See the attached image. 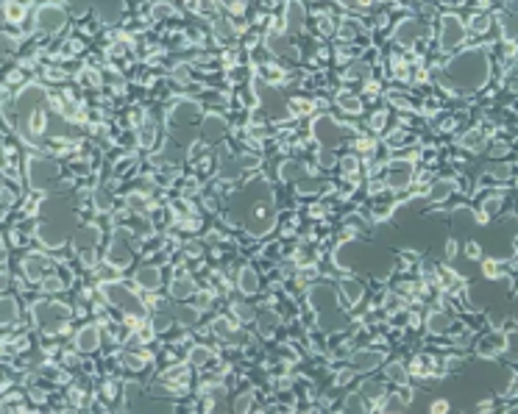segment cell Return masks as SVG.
<instances>
[{
  "label": "cell",
  "mask_w": 518,
  "mask_h": 414,
  "mask_svg": "<svg viewBox=\"0 0 518 414\" xmlns=\"http://www.w3.org/2000/svg\"><path fill=\"white\" fill-rule=\"evenodd\" d=\"M488 75H491V59H488V50L482 47L463 50L443 67V84L457 92L482 89L488 84Z\"/></svg>",
  "instance_id": "cell-1"
},
{
  "label": "cell",
  "mask_w": 518,
  "mask_h": 414,
  "mask_svg": "<svg viewBox=\"0 0 518 414\" xmlns=\"http://www.w3.org/2000/svg\"><path fill=\"white\" fill-rule=\"evenodd\" d=\"M73 317H75L73 309L64 306V303H59V300H39L34 306V323L39 325L42 334H50V337L67 334Z\"/></svg>",
  "instance_id": "cell-2"
},
{
  "label": "cell",
  "mask_w": 518,
  "mask_h": 414,
  "mask_svg": "<svg viewBox=\"0 0 518 414\" xmlns=\"http://www.w3.org/2000/svg\"><path fill=\"white\" fill-rule=\"evenodd\" d=\"M103 289V298L106 303H112L114 309H120L123 314H145V303L140 300L137 292H131L128 286L117 284V281H109V284H101Z\"/></svg>",
  "instance_id": "cell-3"
},
{
  "label": "cell",
  "mask_w": 518,
  "mask_h": 414,
  "mask_svg": "<svg viewBox=\"0 0 518 414\" xmlns=\"http://www.w3.org/2000/svg\"><path fill=\"white\" fill-rule=\"evenodd\" d=\"M466 39H468V25H463V20L454 17V14L443 17V22H441V36H438L441 50L457 53V50L466 45Z\"/></svg>",
  "instance_id": "cell-4"
},
{
  "label": "cell",
  "mask_w": 518,
  "mask_h": 414,
  "mask_svg": "<svg viewBox=\"0 0 518 414\" xmlns=\"http://www.w3.org/2000/svg\"><path fill=\"white\" fill-rule=\"evenodd\" d=\"M309 306H312L318 314L332 312V309L340 306V292H334V286H329V284H315V286L309 289Z\"/></svg>",
  "instance_id": "cell-5"
},
{
  "label": "cell",
  "mask_w": 518,
  "mask_h": 414,
  "mask_svg": "<svg viewBox=\"0 0 518 414\" xmlns=\"http://www.w3.org/2000/svg\"><path fill=\"white\" fill-rule=\"evenodd\" d=\"M413 184V162L410 159H393L387 164V187L390 190H407Z\"/></svg>",
  "instance_id": "cell-6"
},
{
  "label": "cell",
  "mask_w": 518,
  "mask_h": 414,
  "mask_svg": "<svg viewBox=\"0 0 518 414\" xmlns=\"http://www.w3.org/2000/svg\"><path fill=\"white\" fill-rule=\"evenodd\" d=\"M429 28L424 22H415V20H404L399 28H396V42L401 47H415L421 39H427Z\"/></svg>",
  "instance_id": "cell-7"
},
{
  "label": "cell",
  "mask_w": 518,
  "mask_h": 414,
  "mask_svg": "<svg viewBox=\"0 0 518 414\" xmlns=\"http://www.w3.org/2000/svg\"><path fill=\"white\" fill-rule=\"evenodd\" d=\"M56 270H53V264L45 259V256H36V253H31L28 259H22V275L28 278V281H45L47 275H53Z\"/></svg>",
  "instance_id": "cell-8"
},
{
  "label": "cell",
  "mask_w": 518,
  "mask_h": 414,
  "mask_svg": "<svg viewBox=\"0 0 518 414\" xmlns=\"http://www.w3.org/2000/svg\"><path fill=\"white\" fill-rule=\"evenodd\" d=\"M36 25H39V31H45V33L59 31V28L64 25V11H61L59 6H42V8L36 11Z\"/></svg>",
  "instance_id": "cell-9"
},
{
  "label": "cell",
  "mask_w": 518,
  "mask_h": 414,
  "mask_svg": "<svg viewBox=\"0 0 518 414\" xmlns=\"http://www.w3.org/2000/svg\"><path fill=\"white\" fill-rule=\"evenodd\" d=\"M195 292H198V284L193 281V275L176 273V278L170 281V298L173 300H193Z\"/></svg>",
  "instance_id": "cell-10"
},
{
  "label": "cell",
  "mask_w": 518,
  "mask_h": 414,
  "mask_svg": "<svg viewBox=\"0 0 518 414\" xmlns=\"http://www.w3.org/2000/svg\"><path fill=\"white\" fill-rule=\"evenodd\" d=\"M315 134H318V139H320L326 148H334V145L343 139V137H340V134H343V128H340V125H337L332 117H320V120L315 123Z\"/></svg>",
  "instance_id": "cell-11"
},
{
  "label": "cell",
  "mask_w": 518,
  "mask_h": 414,
  "mask_svg": "<svg viewBox=\"0 0 518 414\" xmlns=\"http://www.w3.org/2000/svg\"><path fill=\"white\" fill-rule=\"evenodd\" d=\"M101 348V328L98 325H84L75 334V351L78 353H95Z\"/></svg>",
  "instance_id": "cell-12"
},
{
  "label": "cell",
  "mask_w": 518,
  "mask_h": 414,
  "mask_svg": "<svg viewBox=\"0 0 518 414\" xmlns=\"http://www.w3.org/2000/svg\"><path fill=\"white\" fill-rule=\"evenodd\" d=\"M134 281H137L140 289H145V292H156V289L162 286V270L154 267V264L140 267V270L134 273Z\"/></svg>",
  "instance_id": "cell-13"
},
{
  "label": "cell",
  "mask_w": 518,
  "mask_h": 414,
  "mask_svg": "<svg viewBox=\"0 0 518 414\" xmlns=\"http://www.w3.org/2000/svg\"><path fill=\"white\" fill-rule=\"evenodd\" d=\"M427 328H429L432 337L449 334V331H452V314H449V312H441V309L429 312V314H427Z\"/></svg>",
  "instance_id": "cell-14"
},
{
  "label": "cell",
  "mask_w": 518,
  "mask_h": 414,
  "mask_svg": "<svg viewBox=\"0 0 518 414\" xmlns=\"http://www.w3.org/2000/svg\"><path fill=\"white\" fill-rule=\"evenodd\" d=\"M351 365H354V370L371 373V370H376V367L382 365V353L373 351V348H368V351H357V353L351 356Z\"/></svg>",
  "instance_id": "cell-15"
},
{
  "label": "cell",
  "mask_w": 518,
  "mask_h": 414,
  "mask_svg": "<svg viewBox=\"0 0 518 414\" xmlns=\"http://www.w3.org/2000/svg\"><path fill=\"white\" fill-rule=\"evenodd\" d=\"M340 295L346 298L348 306H357V303L362 300V295H365V286H362V281H357V278H343V281H340Z\"/></svg>",
  "instance_id": "cell-16"
},
{
  "label": "cell",
  "mask_w": 518,
  "mask_h": 414,
  "mask_svg": "<svg viewBox=\"0 0 518 414\" xmlns=\"http://www.w3.org/2000/svg\"><path fill=\"white\" fill-rule=\"evenodd\" d=\"M237 289H240L243 295L254 298V295L259 292V275H257V270H251V267H243V270H240V278H237Z\"/></svg>",
  "instance_id": "cell-17"
},
{
  "label": "cell",
  "mask_w": 518,
  "mask_h": 414,
  "mask_svg": "<svg viewBox=\"0 0 518 414\" xmlns=\"http://www.w3.org/2000/svg\"><path fill=\"white\" fill-rule=\"evenodd\" d=\"M106 261H112L117 270H123V267H128L131 264V250L123 245V242H114L112 247H109V256H106Z\"/></svg>",
  "instance_id": "cell-18"
},
{
  "label": "cell",
  "mask_w": 518,
  "mask_h": 414,
  "mask_svg": "<svg viewBox=\"0 0 518 414\" xmlns=\"http://www.w3.org/2000/svg\"><path fill=\"white\" fill-rule=\"evenodd\" d=\"M190 365H195V367H209V365H215V351L207 348V345L190 348Z\"/></svg>",
  "instance_id": "cell-19"
},
{
  "label": "cell",
  "mask_w": 518,
  "mask_h": 414,
  "mask_svg": "<svg viewBox=\"0 0 518 414\" xmlns=\"http://www.w3.org/2000/svg\"><path fill=\"white\" fill-rule=\"evenodd\" d=\"M385 378L393 381V384H399V387H404L410 381V370L401 362H390V365H385Z\"/></svg>",
  "instance_id": "cell-20"
},
{
  "label": "cell",
  "mask_w": 518,
  "mask_h": 414,
  "mask_svg": "<svg viewBox=\"0 0 518 414\" xmlns=\"http://www.w3.org/2000/svg\"><path fill=\"white\" fill-rule=\"evenodd\" d=\"M257 323H259V334H262V337H270V334L279 328L281 320H279V314H276L273 309H265V312H259L257 314Z\"/></svg>",
  "instance_id": "cell-21"
},
{
  "label": "cell",
  "mask_w": 518,
  "mask_h": 414,
  "mask_svg": "<svg viewBox=\"0 0 518 414\" xmlns=\"http://www.w3.org/2000/svg\"><path fill=\"white\" fill-rule=\"evenodd\" d=\"M304 6L298 3V0H290L287 3V28L290 31H301L304 28Z\"/></svg>",
  "instance_id": "cell-22"
},
{
  "label": "cell",
  "mask_w": 518,
  "mask_h": 414,
  "mask_svg": "<svg viewBox=\"0 0 518 414\" xmlns=\"http://www.w3.org/2000/svg\"><path fill=\"white\" fill-rule=\"evenodd\" d=\"M452 192H454V184H452L449 178H441V181H435V184L429 187V201H432V204H443Z\"/></svg>",
  "instance_id": "cell-23"
},
{
  "label": "cell",
  "mask_w": 518,
  "mask_h": 414,
  "mask_svg": "<svg viewBox=\"0 0 518 414\" xmlns=\"http://www.w3.org/2000/svg\"><path fill=\"white\" fill-rule=\"evenodd\" d=\"M226 134V123L221 117H207L204 123V139H221Z\"/></svg>",
  "instance_id": "cell-24"
},
{
  "label": "cell",
  "mask_w": 518,
  "mask_h": 414,
  "mask_svg": "<svg viewBox=\"0 0 518 414\" xmlns=\"http://www.w3.org/2000/svg\"><path fill=\"white\" fill-rule=\"evenodd\" d=\"M17 317H20V306H17V300L11 295H6L3 298V323L11 325V323H17Z\"/></svg>",
  "instance_id": "cell-25"
},
{
  "label": "cell",
  "mask_w": 518,
  "mask_h": 414,
  "mask_svg": "<svg viewBox=\"0 0 518 414\" xmlns=\"http://www.w3.org/2000/svg\"><path fill=\"white\" fill-rule=\"evenodd\" d=\"M123 365H126L131 373H140V370H145L148 356H145V353H126V356H123Z\"/></svg>",
  "instance_id": "cell-26"
},
{
  "label": "cell",
  "mask_w": 518,
  "mask_h": 414,
  "mask_svg": "<svg viewBox=\"0 0 518 414\" xmlns=\"http://www.w3.org/2000/svg\"><path fill=\"white\" fill-rule=\"evenodd\" d=\"M491 28V17L488 14H474L471 20H468V31L471 33H485Z\"/></svg>",
  "instance_id": "cell-27"
},
{
  "label": "cell",
  "mask_w": 518,
  "mask_h": 414,
  "mask_svg": "<svg viewBox=\"0 0 518 414\" xmlns=\"http://www.w3.org/2000/svg\"><path fill=\"white\" fill-rule=\"evenodd\" d=\"M482 145H485V134L482 131H468L463 137V148H468V151H480Z\"/></svg>",
  "instance_id": "cell-28"
},
{
  "label": "cell",
  "mask_w": 518,
  "mask_h": 414,
  "mask_svg": "<svg viewBox=\"0 0 518 414\" xmlns=\"http://www.w3.org/2000/svg\"><path fill=\"white\" fill-rule=\"evenodd\" d=\"M61 289H64V281H61L56 273H53V275H47V278L42 281V292H47V295H59Z\"/></svg>",
  "instance_id": "cell-29"
},
{
  "label": "cell",
  "mask_w": 518,
  "mask_h": 414,
  "mask_svg": "<svg viewBox=\"0 0 518 414\" xmlns=\"http://www.w3.org/2000/svg\"><path fill=\"white\" fill-rule=\"evenodd\" d=\"M502 204H505V198H502V195H491V198L485 201V206H482L485 217H494V214H499V211H502Z\"/></svg>",
  "instance_id": "cell-30"
},
{
  "label": "cell",
  "mask_w": 518,
  "mask_h": 414,
  "mask_svg": "<svg viewBox=\"0 0 518 414\" xmlns=\"http://www.w3.org/2000/svg\"><path fill=\"white\" fill-rule=\"evenodd\" d=\"M22 14H25V6H20V3H6V20H8V22H20Z\"/></svg>",
  "instance_id": "cell-31"
},
{
  "label": "cell",
  "mask_w": 518,
  "mask_h": 414,
  "mask_svg": "<svg viewBox=\"0 0 518 414\" xmlns=\"http://www.w3.org/2000/svg\"><path fill=\"white\" fill-rule=\"evenodd\" d=\"M337 100H340V106H343L346 112H351V114H354V112H360V106H362V103H360L357 98H351V95H340Z\"/></svg>",
  "instance_id": "cell-32"
},
{
  "label": "cell",
  "mask_w": 518,
  "mask_h": 414,
  "mask_svg": "<svg viewBox=\"0 0 518 414\" xmlns=\"http://www.w3.org/2000/svg\"><path fill=\"white\" fill-rule=\"evenodd\" d=\"M235 312H237V320H240V323H251V320L257 317V314H254V309H249L246 303H237V306H235Z\"/></svg>",
  "instance_id": "cell-33"
},
{
  "label": "cell",
  "mask_w": 518,
  "mask_h": 414,
  "mask_svg": "<svg viewBox=\"0 0 518 414\" xmlns=\"http://www.w3.org/2000/svg\"><path fill=\"white\" fill-rule=\"evenodd\" d=\"M251 406H254V395H251V392H246V395H240V398H237V406H235V409H237V412H249Z\"/></svg>",
  "instance_id": "cell-34"
},
{
  "label": "cell",
  "mask_w": 518,
  "mask_h": 414,
  "mask_svg": "<svg viewBox=\"0 0 518 414\" xmlns=\"http://www.w3.org/2000/svg\"><path fill=\"white\" fill-rule=\"evenodd\" d=\"M466 256L468 259H482V245L480 242H468L466 245Z\"/></svg>",
  "instance_id": "cell-35"
},
{
  "label": "cell",
  "mask_w": 518,
  "mask_h": 414,
  "mask_svg": "<svg viewBox=\"0 0 518 414\" xmlns=\"http://www.w3.org/2000/svg\"><path fill=\"white\" fill-rule=\"evenodd\" d=\"M482 267H485V278H499V264L494 259H488Z\"/></svg>",
  "instance_id": "cell-36"
},
{
  "label": "cell",
  "mask_w": 518,
  "mask_h": 414,
  "mask_svg": "<svg viewBox=\"0 0 518 414\" xmlns=\"http://www.w3.org/2000/svg\"><path fill=\"white\" fill-rule=\"evenodd\" d=\"M435 414H443V412H449V401H435L432 406H429Z\"/></svg>",
  "instance_id": "cell-37"
},
{
  "label": "cell",
  "mask_w": 518,
  "mask_h": 414,
  "mask_svg": "<svg viewBox=\"0 0 518 414\" xmlns=\"http://www.w3.org/2000/svg\"><path fill=\"white\" fill-rule=\"evenodd\" d=\"M343 6H348V8H365L371 0H340Z\"/></svg>",
  "instance_id": "cell-38"
},
{
  "label": "cell",
  "mask_w": 518,
  "mask_h": 414,
  "mask_svg": "<svg viewBox=\"0 0 518 414\" xmlns=\"http://www.w3.org/2000/svg\"><path fill=\"white\" fill-rule=\"evenodd\" d=\"M508 353H518V331L508 337Z\"/></svg>",
  "instance_id": "cell-39"
},
{
  "label": "cell",
  "mask_w": 518,
  "mask_h": 414,
  "mask_svg": "<svg viewBox=\"0 0 518 414\" xmlns=\"http://www.w3.org/2000/svg\"><path fill=\"white\" fill-rule=\"evenodd\" d=\"M351 378H354V370H346V373H340V376H337V384H340V387H346Z\"/></svg>",
  "instance_id": "cell-40"
},
{
  "label": "cell",
  "mask_w": 518,
  "mask_h": 414,
  "mask_svg": "<svg viewBox=\"0 0 518 414\" xmlns=\"http://www.w3.org/2000/svg\"><path fill=\"white\" fill-rule=\"evenodd\" d=\"M223 6H229L232 11H243V0H221Z\"/></svg>",
  "instance_id": "cell-41"
},
{
  "label": "cell",
  "mask_w": 518,
  "mask_h": 414,
  "mask_svg": "<svg viewBox=\"0 0 518 414\" xmlns=\"http://www.w3.org/2000/svg\"><path fill=\"white\" fill-rule=\"evenodd\" d=\"M510 412H513V414H518V406H513V409H510Z\"/></svg>",
  "instance_id": "cell-42"
}]
</instances>
